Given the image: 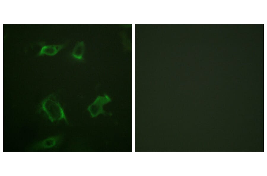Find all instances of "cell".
I'll list each match as a JSON object with an SVG mask.
<instances>
[{"instance_id": "6da1fadb", "label": "cell", "mask_w": 267, "mask_h": 176, "mask_svg": "<svg viewBox=\"0 0 267 176\" xmlns=\"http://www.w3.org/2000/svg\"><path fill=\"white\" fill-rule=\"evenodd\" d=\"M40 107V110L51 122L64 120L68 123L64 111L54 95L51 94L45 98Z\"/></svg>"}, {"instance_id": "7a4b0ae2", "label": "cell", "mask_w": 267, "mask_h": 176, "mask_svg": "<svg viewBox=\"0 0 267 176\" xmlns=\"http://www.w3.org/2000/svg\"><path fill=\"white\" fill-rule=\"evenodd\" d=\"M111 101L110 97L106 94L103 96H98L94 101L88 106L87 110L92 118L96 117L100 114L110 115V113H107L104 110L103 107L104 105Z\"/></svg>"}, {"instance_id": "3957f363", "label": "cell", "mask_w": 267, "mask_h": 176, "mask_svg": "<svg viewBox=\"0 0 267 176\" xmlns=\"http://www.w3.org/2000/svg\"><path fill=\"white\" fill-rule=\"evenodd\" d=\"M62 139V136L60 135L50 137L37 143L33 148L36 149L51 148L58 145Z\"/></svg>"}, {"instance_id": "277c9868", "label": "cell", "mask_w": 267, "mask_h": 176, "mask_svg": "<svg viewBox=\"0 0 267 176\" xmlns=\"http://www.w3.org/2000/svg\"><path fill=\"white\" fill-rule=\"evenodd\" d=\"M64 44H51L43 46L38 53V55H46L53 56L57 54L60 51L65 47Z\"/></svg>"}, {"instance_id": "5b68a950", "label": "cell", "mask_w": 267, "mask_h": 176, "mask_svg": "<svg viewBox=\"0 0 267 176\" xmlns=\"http://www.w3.org/2000/svg\"><path fill=\"white\" fill-rule=\"evenodd\" d=\"M85 45L82 41L77 42L70 53L71 56L74 59L78 61H82L85 51Z\"/></svg>"}]
</instances>
